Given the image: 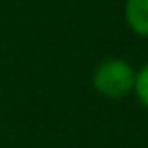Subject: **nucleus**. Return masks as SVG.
Here are the masks:
<instances>
[{
  "label": "nucleus",
  "instance_id": "1",
  "mask_svg": "<svg viewBox=\"0 0 148 148\" xmlns=\"http://www.w3.org/2000/svg\"><path fill=\"white\" fill-rule=\"evenodd\" d=\"M136 69L123 58H106L92 69V88L106 99H123L134 90Z\"/></svg>",
  "mask_w": 148,
  "mask_h": 148
},
{
  "label": "nucleus",
  "instance_id": "2",
  "mask_svg": "<svg viewBox=\"0 0 148 148\" xmlns=\"http://www.w3.org/2000/svg\"><path fill=\"white\" fill-rule=\"evenodd\" d=\"M123 14L127 28L134 35L148 37V0H125Z\"/></svg>",
  "mask_w": 148,
  "mask_h": 148
},
{
  "label": "nucleus",
  "instance_id": "3",
  "mask_svg": "<svg viewBox=\"0 0 148 148\" xmlns=\"http://www.w3.org/2000/svg\"><path fill=\"white\" fill-rule=\"evenodd\" d=\"M132 92L136 95V99L141 102V106L148 109V65H143L136 72V76H134V90Z\"/></svg>",
  "mask_w": 148,
  "mask_h": 148
}]
</instances>
